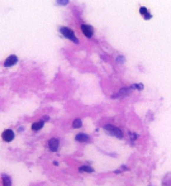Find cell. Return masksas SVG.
Segmentation results:
<instances>
[{
	"label": "cell",
	"mask_w": 171,
	"mask_h": 186,
	"mask_svg": "<svg viewBox=\"0 0 171 186\" xmlns=\"http://www.w3.org/2000/svg\"><path fill=\"white\" fill-rule=\"evenodd\" d=\"M104 130L109 134V136H113V137L119 138V139L123 138V132H122V129H121V128H118V127H115V125L106 124V125H104Z\"/></svg>",
	"instance_id": "cell-1"
},
{
	"label": "cell",
	"mask_w": 171,
	"mask_h": 186,
	"mask_svg": "<svg viewBox=\"0 0 171 186\" xmlns=\"http://www.w3.org/2000/svg\"><path fill=\"white\" fill-rule=\"evenodd\" d=\"M60 32H61V33H62V36H63V37H66L67 39L72 41L74 43H79V39L76 38L75 32L72 31V29L67 28V27H61V28H60Z\"/></svg>",
	"instance_id": "cell-2"
},
{
	"label": "cell",
	"mask_w": 171,
	"mask_h": 186,
	"mask_svg": "<svg viewBox=\"0 0 171 186\" xmlns=\"http://www.w3.org/2000/svg\"><path fill=\"white\" fill-rule=\"evenodd\" d=\"M81 31H83V33L85 34V37H86V38H91V37H93L94 31H93V27H91V25L83 24V25H81Z\"/></svg>",
	"instance_id": "cell-3"
},
{
	"label": "cell",
	"mask_w": 171,
	"mask_h": 186,
	"mask_svg": "<svg viewBox=\"0 0 171 186\" xmlns=\"http://www.w3.org/2000/svg\"><path fill=\"white\" fill-rule=\"evenodd\" d=\"M3 139L5 142H11L14 139V132L11 129H5L3 132Z\"/></svg>",
	"instance_id": "cell-4"
},
{
	"label": "cell",
	"mask_w": 171,
	"mask_h": 186,
	"mask_svg": "<svg viewBox=\"0 0 171 186\" xmlns=\"http://www.w3.org/2000/svg\"><path fill=\"white\" fill-rule=\"evenodd\" d=\"M17 62H18V57H17L15 54H11V56H9L5 60V62H4V66H5V67H11V66H14Z\"/></svg>",
	"instance_id": "cell-5"
},
{
	"label": "cell",
	"mask_w": 171,
	"mask_h": 186,
	"mask_svg": "<svg viewBox=\"0 0 171 186\" xmlns=\"http://www.w3.org/2000/svg\"><path fill=\"white\" fill-rule=\"evenodd\" d=\"M58 146H60V141L57 138H52V139L48 141V147L52 152H56L58 150Z\"/></svg>",
	"instance_id": "cell-6"
},
{
	"label": "cell",
	"mask_w": 171,
	"mask_h": 186,
	"mask_svg": "<svg viewBox=\"0 0 171 186\" xmlns=\"http://www.w3.org/2000/svg\"><path fill=\"white\" fill-rule=\"evenodd\" d=\"M90 137L88 136V134H84V133H79L78 136H76V141L78 142H88Z\"/></svg>",
	"instance_id": "cell-7"
},
{
	"label": "cell",
	"mask_w": 171,
	"mask_h": 186,
	"mask_svg": "<svg viewBox=\"0 0 171 186\" xmlns=\"http://www.w3.org/2000/svg\"><path fill=\"white\" fill-rule=\"evenodd\" d=\"M43 125H45V122H42V120L36 122V123H33V124H32V129H33V130H40Z\"/></svg>",
	"instance_id": "cell-8"
},
{
	"label": "cell",
	"mask_w": 171,
	"mask_h": 186,
	"mask_svg": "<svg viewBox=\"0 0 171 186\" xmlns=\"http://www.w3.org/2000/svg\"><path fill=\"white\" fill-rule=\"evenodd\" d=\"M81 125H83V120H81L80 118H76V119L72 122V128H81Z\"/></svg>",
	"instance_id": "cell-9"
},
{
	"label": "cell",
	"mask_w": 171,
	"mask_h": 186,
	"mask_svg": "<svg viewBox=\"0 0 171 186\" xmlns=\"http://www.w3.org/2000/svg\"><path fill=\"white\" fill-rule=\"evenodd\" d=\"M128 94H129V90H128V89H121V90H119V92H118V94H115L114 96H113V98H117V96H121V95H123V96H124V95H128Z\"/></svg>",
	"instance_id": "cell-10"
},
{
	"label": "cell",
	"mask_w": 171,
	"mask_h": 186,
	"mask_svg": "<svg viewBox=\"0 0 171 186\" xmlns=\"http://www.w3.org/2000/svg\"><path fill=\"white\" fill-rule=\"evenodd\" d=\"M3 182H4V186H11V180L6 175L3 176Z\"/></svg>",
	"instance_id": "cell-11"
},
{
	"label": "cell",
	"mask_w": 171,
	"mask_h": 186,
	"mask_svg": "<svg viewBox=\"0 0 171 186\" xmlns=\"http://www.w3.org/2000/svg\"><path fill=\"white\" fill-rule=\"evenodd\" d=\"M80 171L81 172H93L94 171V168H91V167H89V166H81L80 167Z\"/></svg>",
	"instance_id": "cell-12"
},
{
	"label": "cell",
	"mask_w": 171,
	"mask_h": 186,
	"mask_svg": "<svg viewBox=\"0 0 171 186\" xmlns=\"http://www.w3.org/2000/svg\"><path fill=\"white\" fill-rule=\"evenodd\" d=\"M139 13H141V14H144V15H146V14H147V9H146L144 6H141V8H139Z\"/></svg>",
	"instance_id": "cell-13"
},
{
	"label": "cell",
	"mask_w": 171,
	"mask_h": 186,
	"mask_svg": "<svg viewBox=\"0 0 171 186\" xmlns=\"http://www.w3.org/2000/svg\"><path fill=\"white\" fill-rule=\"evenodd\" d=\"M129 136H131L132 141H136V139H137V134H134V133H129Z\"/></svg>",
	"instance_id": "cell-14"
},
{
	"label": "cell",
	"mask_w": 171,
	"mask_h": 186,
	"mask_svg": "<svg viewBox=\"0 0 171 186\" xmlns=\"http://www.w3.org/2000/svg\"><path fill=\"white\" fill-rule=\"evenodd\" d=\"M67 3H68V1H66V0H63V1H57L58 5H66Z\"/></svg>",
	"instance_id": "cell-15"
},
{
	"label": "cell",
	"mask_w": 171,
	"mask_h": 186,
	"mask_svg": "<svg viewBox=\"0 0 171 186\" xmlns=\"http://www.w3.org/2000/svg\"><path fill=\"white\" fill-rule=\"evenodd\" d=\"M119 63H121V62H124V58H123L122 56H119V58H118V60H117Z\"/></svg>",
	"instance_id": "cell-16"
},
{
	"label": "cell",
	"mask_w": 171,
	"mask_h": 186,
	"mask_svg": "<svg viewBox=\"0 0 171 186\" xmlns=\"http://www.w3.org/2000/svg\"><path fill=\"white\" fill-rule=\"evenodd\" d=\"M144 19H151V14H149V13H147V14L144 15Z\"/></svg>",
	"instance_id": "cell-17"
}]
</instances>
